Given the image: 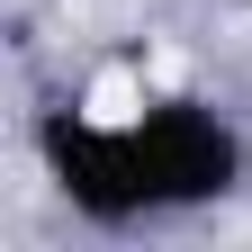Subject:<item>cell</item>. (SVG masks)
I'll use <instances>...</instances> for the list:
<instances>
[{"mask_svg":"<svg viewBox=\"0 0 252 252\" xmlns=\"http://www.w3.org/2000/svg\"><path fill=\"white\" fill-rule=\"evenodd\" d=\"M126 135H135V171H144V198L153 216H189V207H216L234 198L252 153H243V126L225 108L189 99V90H162V99H144L126 117Z\"/></svg>","mask_w":252,"mask_h":252,"instance_id":"obj_1","label":"cell"},{"mask_svg":"<svg viewBox=\"0 0 252 252\" xmlns=\"http://www.w3.org/2000/svg\"><path fill=\"white\" fill-rule=\"evenodd\" d=\"M36 162L54 180V198L81 216V225H144L153 198H144V171H135V135L126 117H81V108H45L36 117Z\"/></svg>","mask_w":252,"mask_h":252,"instance_id":"obj_2","label":"cell"},{"mask_svg":"<svg viewBox=\"0 0 252 252\" xmlns=\"http://www.w3.org/2000/svg\"><path fill=\"white\" fill-rule=\"evenodd\" d=\"M243 9H252V0H243Z\"/></svg>","mask_w":252,"mask_h":252,"instance_id":"obj_3","label":"cell"}]
</instances>
